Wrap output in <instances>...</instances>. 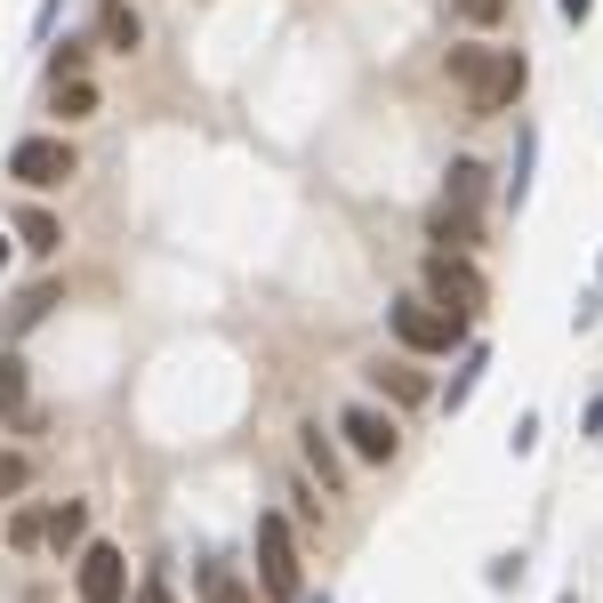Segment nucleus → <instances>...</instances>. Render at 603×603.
<instances>
[{
    "label": "nucleus",
    "mask_w": 603,
    "mask_h": 603,
    "mask_svg": "<svg viewBox=\"0 0 603 603\" xmlns=\"http://www.w3.org/2000/svg\"><path fill=\"white\" fill-rule=\"evenodd\" d=\"M555 9H563V24H587V17H595V0H555Z\"/></svg>",
    "instance_id": "b1692460"
},
{
    "label": "nucleus",
    "mask_w": 603,
    "mask_h": 603,
    "mask_svg": "<svg viewBox=\"0 0 603 603\" xmlns=\"http://www.w3.org/2000/svg\"><path fill=\"white\" fill-rule=\"evenodd\" d=\"M555 603H580V587H563V595H555Z\"/></svg>",
    "instance_id": "bb28decb"
},
{
    "label": "nucleus",
    "mask_w": 603,
    "mask_h": 603,
    "mask_svg": "<svg viewBox=\"0 0 603 603\" xmlns=\"http://www.w3.org/2000/svg\"><path fill=\"white\" fill-rule=\"evenodd\" d=\"M426 233H434V250H451V258H466V250L483 242V225H475V218H451V210H434Z\"/></svg>",
    "instance_id": "f8f14e48"
},
{
    "label": "nucleus",
    "mask_w": 603,
    "mask_h": 603,
    "mask_svg": "<svg viewBox=\"0 0 603 603\" xmlns=\"http://www.w3.org/2000/svg\"><path fill=\"white\" fill-rule=\"evenodd\" d=\"M451 17L459 24H499V17H507V0H451Z\"/></svg>",
    "instance_id": "5701e85b"
},
{
    "label": "nucleus",
    "mask_w": 603,
    "mask_h": 603,
    "mask_svg": "<svg viewBox=\"0 0 603 603\" xmlns=\"http://www.w3.org/2000/svg\"><path fill=\"white\" fill-rule=\"evenodd\" d=\"M306 603H330V595H306Z\"/></svg>",
    "instance_id": "c85d7f7f"
},
{
    "label": "nucleus",
    "mask_w": 603,
    "mask_h": 603,
    "mask_svg": "<svg viewBox=\"0 0 603 603\" xmlns=\"http://www.w3.org/2000/svg\"><path fill=\"white\" fill-rule=\"evenodd\" d=\"M73 580H81V603H129V555L113 540H89L81 563H73Z\"/></svg>",
    "instance_id": "0eeeda50"
},
{
    "label": "nucleus",
    "mask_w": 603,
    "mask_h": 603,
    "mask_svg": "<svg viewBox=\"0 0 603 603\" xmlns=\"http://www.w3.org/2000/svg\"><path fill=\"white\" fill-rule=\"evenodd\" d=\"M426 306H443L459 322H475L491 306V282L475 274V258H451V250H434L426 258Z\"/></svg>",
    "instance_id": "7ed1b4c3"
},
{
    "label": "nucleus",
    "mask_w": 603,
    "mask_h": 603,
    "mask_svg": "<svg viewBox=\"0 0 603 603\" xmlns=\"http://www.w3.org/2000/svg\"><path fill=\"white\" fill-rule=\"evenodd\" d=\"M483 193H491V170H483V161H451L443 201H434V210H451V218H475V225H483Z\"/></svg>",
    "instance_id": "6e6552de"
},
{
    "label": "nucleus",
    "mask_w": 603,
    "mask_h": 603,
    "mask_svg": "<svg viewBox=\"0 0 603 603\" xmlns=\"http://www.w3.org/2000/svg\"><path fill=\"white\" fill-rule=\"evenodd\" d=\"M523 81H531V64H523V49H451V89L466 97V113H507L515 97H523Z\"/></svg>",
    "instance_id": "f257e3e1"
},
{
    "label": "nucleus",
    "mask_w": 603,
    "mask_h": 603,
    "mask_svg": "<svg viewBox=\"0 0 603 603\" xmlns=\"http://www.w3.org/2000/svg\"><path fill=\"white\" fill-rule=\"evenodd\" d=\"M258 595L265 603H306V572H298V531L290 515H258Z\"/></svg>",
    "instance_id": "f03ea898"
},
{
    "label": "nucleus",
    "mask_w": 603,
    "mask_h": 603,
    "mask_svg": "<svg viewBox=\"0 0 603 603\" xmlns=\"http://www.w3.org/2000/svg\"><path fill=\"white\" fill-rule=\"evenodd\" d=\"M201 595L210 603H258V587L233 572V563H201Z\"/></svg>",
    "instance_id": "ddd939ff"
},
{
    "label": "nucleus",
    "mask_w": 603,
    "mask_h": 603,
    "mask_svg": "<svg viewBox=\"0 0 603 603\" xmlns=\"http://www.w3.org/2000/svg\"><path fill=\"white\" fill-rule=\"evenodd\" d=\"M49 306H57V282H32V290L17 298V306H9V330H32V322H41Z\"/></svg>",
    "instance_id": "f3484780"
},
{
    "label": "nucleus",
    "mask_w": 603,
    "mask_h": 603,
    "mask_svg": "<svg viewBox=\"0 0 603 603\" xmlns=\"http://www.w3.org/2000/svg\"><path fill=\"white\" fill-rule=\"evenodd\" d=\"M587 434H603V394H595V402H587Z\"/></svg>",
    "instance_id": "a878e982"
},
{
    "label": "nucleus",
    "mask_w": 603,
    "mask_h": 603,
    "mask_svg": "<svg viewBox=\"0 0 603 603\" xmlns=\"http://www.w3.org/2000/svg\"><path fill=\"white\" fill-rule=\"evenodd\" d=\"M483 371H491V346H466V354H459V379L443 386V411H466V394H475Z\"/></svg>",
    "instance_id": "2eb2a0df"
},
{
    "label": "nucleus",
    "mask_w": 603,
    "mask_h": 603,
    "mask_svg": "<svg viewBox=\"0 0 603 603\" xmlns=\"http://www.w3.org/2000/svg\"><path fill=\"white\" fill-rule=\"evenodd\" d=\"M0 419H24V354H0Z\"/></svg>",
    "instance_id": "dca6fc26"
},
{
    "label": "nucleus",
    "mask_w": 603,
    "mask_h": 603,
    "mask_svg": "<svg viewBox=\"0 0 603 603\" xmlns=\"http://www.w3.org/2000/svg\"><path fill=\"white\" fill-rule=\"evenodd\" d=\"M394 339L411 346V354H451V346H466V322L459 314H443V306H426V298H394Z\"/></svg>",
    "instance_id": "20e7f679"
},
{
    "label": "nucleus",
    "mask_w": 603,
    "mask_h": 603,
    "mask_svg": "<svg viewBox=\"0 0 603 603\" xmlns=\"http://www.w3.org/2000/svg\"><path fill=\"white\" fill-rule=\"evenodd\" d=\"M9 233H17L32 258H57V242H64V225H57L49 210H17V218H9Z\"/></svg>",
    "instance_id": "9b49d317"
},
{
    "label": "nucleus",
    "mask_w": 603,
    "mask_h": 603,
    "mask_svg": "<svg viewBox=\"0 0 603 603\" xmlns=\"http://www.w3.org/2000/svg\"><path fill=\"white\" fill-rule=\"evenodd\" d=\"M73 170H81V153L64 145V138H17V145H9V178H17V185H32V193L64 185Z\"/></svg>",
    "instance_id": "39448f33"
},
{
    "label": "nucleus",
    "mask_w": 603,
    "mask_h": 603,
    "mask_svg": "<svg viewBox=\"0 0 603 603\" xmlns=\"http://www.w3.org/2000/svg\"><path fill=\"white\" fill-rule=\"evenodd\" d=\"M89 113H97V89L89 81H64L57 89V121H89Z\"/></svg>",
    "instance_id": "412c9836"
},
{
    "label": "nucleus",
    "mask_w": 603,
    "mask_h": 603,
    "mask_svg": "<svg viewBox=\"0 0 603 603\" xmlns=\"http://www.w3.org/2000/svg\"><path fill=\"white\" fill-rule=\"evenodd\" d=\"M41 540H49V515H41V507H17V515H9V547H24V555H32Z\"/></svg>",
    "instance_id": "aec40b11"
},
{
    "label": "nucleus",
    "mask_w": 603,
    "mask_h": 603,
    "mask_svg": "<svg viewBox=\"0 0 603 603\" xmlns=\"http://www.w3.org/2000/svg\"><path fill=\"white\" fill-rule=\"evenodd\" d=\"M138 603H170V580H145V587H138Z\"/></svg>",
    "instance_id": "393cba45"
},
{
    "label": "nucleus",
    "mask_w": 603,
    "mask_h": 603,
    "mask_svg": "<svg viewBox=\"0 0 603 603\" xmlns=\"http://www.w3.org/2000/svg\"><path fill=\"white\" fill-rule=\"evenodd\" d=\"M49 547L57 555L89 547V507H81V499H57V507H49Z\"/></svg>",
    "instance_id": "9d476101"
},
{
    "label": "nucleus",
    "mask_w": 603,
    "mask_h": 603,
    "mask_svg": "<svg viewBox=\"0 0 603 603\" xmlns=\"http://www.w3.org/2000/svg\"><path fill=\"white\" fill-rule=\"evenodd\" d=\"M339 434L354 443V459H371V466H386V459L402 451V426H394V411H379V402H346V411H339Z\"/></svg>",
    "instance_id": "423d86ee"
},
{
    "label": "nucleus",
    "mask_w": 603,
    "mask_h": 603,
    "mask_svg": "<svg viewBox=\"0 0 603 603\" xmlns=\"http://www.w3.org/2000/svg\"><path fill=\"white\" fill-rule=\"evenodd\" d=\"M0 265H9V233H0Z\"/></svg>",
    "instance_id": "cd10ccee"
},
{
    "label": "nucleus",
    "mask_w": 603,
    "mask_h": 603,
    "mask_svg": "<svg viewBox=\"0 0 603 603\" xmlns=\"http://www.w3.org/2000/svg\"><path fill=\"white\" fill-rule=\"evenodd\" d=\"M24 483H32V459L24 451H0V499H17Z\"/></svg>",
    "instance_id": "4be33fe9"
},
{
    "label": "nucleus",
    "mask_w": 603,
    "mask_h": 603,
    "mask_svg": "<svg viewBox=\"0 0 603 603\" xmlns=\"http://www.w3.org/2000/svg\"><path fill=\"white\" fill-rule=\"evenodd\" d=\"M97 41H105V49H138L145 41V24H138V9H129V0H105V9H97Z\"/></svg>",
    "instance_id": "1a4fd4ad"
},
{
    "label": "nucleus",
    "mask_w": 603,
    "mask_h": 603,
    "mask_svg": "<svg viewBox=\"0 0 603 603\" xmlns=\"http://www.w3.org/2000/svg\"><path fill=\"white\" fill-rule=\"evenodd\" d=\"M298 451H306V466L322 475V491H339L346 466H339V451H330V434H322V426H298Z\"/></svg>",
    "instance_id": "4468645a"
},
{
    "label": "nucleus",
    "mask_w": 603,
    "mask_h": 603,
    "mask_svg": "<svg viewBox=\"0 0 603 603\" xmlns=\"http://www.w3.org/2000/svg\"><path fill=\"white\" fill-rule=\"evenodd\" d=\"M89 73V41H64V49H49V81L64 89V81H81Z\"/></svg>",
    "instance_id": "6ab92c4d"
},
{
    "label": "nucleus",
    "mask_w": 603,
    "mask_h": 603,
    "mask_svg": "<svg viewBox=\"0 0 603 603\" xmlns=\"http://www.w3.org/2000/svg\"><path fill=\"white\" fill-rule=\"evenodd\" d=\"M371 379H379L386 402H426V379H419V371H402V362H394V371H371Z\"/></svg>",
    "instance_id": "a211bd4d"
}]
</instances>
